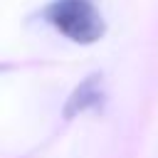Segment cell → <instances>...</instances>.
<instances>
[{
	"instance_id": "cell-1",
	"label": "cell",
	"mask_w": 158,
	"mask_h": 158,
	"mask_svg": "<svg viewBox=\"0 0 158 158\" xmlns=\"http://www.w3.org/2000/svg\"><path fill=\"white\" fill-rule=\"evenodd\" d=\"M44 20L79 44H91L104 35V20L89 0H57L44 7Z\"/></svg>"
},
{
	"instance_id": "cell-2",
	"label": "cell",
	"mask_w": 158,
	"mask_h": 158,
	"mask_svg": "<svg viewBox=\"0 0 158 158\" xmlns=\"http://www.w3.org/2000/svg\"><path fill=\"white\" fill-rule=\"evenodd\" d=\"M101 77H89L86 81H81L74 94L69 96L67 101V109H64V116H74V114H84L86 109H94L101 104Z\"/></svg>"
}]
</instances>
